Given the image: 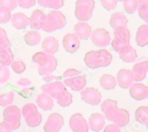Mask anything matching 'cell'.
Returning <instances> with one entry per match:
<instances>
[{"instance_id":"1","label":"cell","mask_w":148,"mask_h":132,"mask_svg":"<svg viewBox=\"0 0 148 132\" xmlns=\"http://www.w3.org/2000/svg\"><path fill=\"white\" fill-rule=\"evenodd\" d=\"M43 92L50 94L57 100L58 103L61 106H67L72 103V97L66 90L63 83L60 81L43 85L42 87Z\"/></svg>"},{"instance_id":"2","label":"cell","mask_w":148,"mask_h":132,"mask_svg":"<svg viewBox=\"0 0 148 132\" xmlns=\"http://www.w3.org/2000/svg\"><path fill=\"white\" fill-rule=\"evenodd\" d=\"M112 55L106 49L91 51L85 54L84 62L92 69L106 67L112 61Z\"/></svg>"},{"instance_id":"3","label":"cell","mask_w":148,"mask_h":132,"mask_svg":"<svg viewBox=\"0 0 148 132\" xmlns=\"http://www.w3.org/2000/svg\"><path fill=\"white\" fill-rule=\"evenodd\" d=\"M66 24L65 16L59 11L53 10L47 15V20L42 29L48 33L62 29Z\"/></svg>"},{"instance_id":"4","label":"cell","mask_w":148,"mask_h":132,"mask_svg":"<svg viewBox=\"0 0 148 132\" xmlns=\"http://www.w3.org/2000/svg\"><path fill=\"white\" fill-rule=\"evenodd\" d=\"M22 111L24 117L26 118V123L29 126L34 127L40 124L42 116L33 104H27L23 107Z\"/></svg>"},{"instance_id":"5","label":"cell","mask_w":148,"mask_h":132,"mask_svg":"<svg viewBox=\"0 0 148 132\" xmlns=\"http://www.w3.org/2000/svg\"><path fill=\"white\" fill-rule=\"evenodd\" d=\"M39 64V73L41 75H49L53 72L57 66V61L56 58L51 55H46Z\"/></svg>"},{"instance_id":"6","label":"cell","mask_w":148,"mask_h":132,"mask_svg":"<svg viewBox=\"0 0 148 132\" xmlns=\"http://www.w3.org/2000/svg\"><path fill=\"white\" fill-rule=\"evenodd\" d=\"M91 39L95 46L101 47L108 46L111 41L110 33L103 28H98L94 30L91 33Z\"/></svg>"},{"instance_id":"7","label":"cell","mask_w":148,"mask_h":132,"mask_svg":"<svg viewBox=\"0 0 148 132\" xmlns=\"http://www.w3.org/2000/svg\"><path fill=\"white\" fill-rule=\"evenodd\" d=\"M81 99L87 103L95 105L99 104L101 101V93L93 87H87L81 92Z\"/></svg>"},{"instance_id":"8","label":"cell","mask_w":148,"mask_h":132,"mask_svg":"<svg viewBox=\"0 0 148 132\" xmlns=\"http://www.w3.org/2000/svg\"><path fill=\"white\" fill-rule=\"evenodd\" d=\"M64 124V118L58 113H53L49 117L44 126L45 132H58Z\"/></svg>"},{"instance_id":"9","label":"cell","mask_w":148,"mask_h":132,"mask_svg":"<svg viewBox=\"0 0 148 132\" xmlns=\"http://www.w3.org/2000/svg\"><path fill=\"white\" fill-rule=\"evenodd\" d=\"M71 129L74 132H88V125L84 117L79 113L72 116L69 120Z\"/></svg>"},{"instance_id":"10","label":"cell","mask_w":148,"mask_h":132,"mask_svg":"<svg viewBox=\"0 0 148 132\" xmlns=\"http://www.w3.org/2000/svg\"><path fill=\"white\" fill-rule=\"evenodd\" d=\"M116 80L119 85L122 88L127 89L130 87L134 81L132 70L121 69L119 70L116 76Z\"/></svg>"},{"instance_id":"11","label":"cell","mask_w":148,"mask_h":132,"mask_svg":"<svg viewBox=\"0 0 148 132\" xmlns=\"http://www.w3.org/2000/svg\"><path fill=\"white\" fill-rule=\"evenodd\" d=\"M46 20L47 16L44 12L41 10L37 9L32 14L29 20V25L31 28L39 30L43 28Z\"/></svg>"},{"instance_id":"12","label":"cell","mask_w":148,"mask_h":132,"mask_svg":"<svg viewBox=\"0 0 148 132\" xmlns=\"http://www.w3.org/2000/svg\"><path fill=\"white\" fill-rule=\"evenodd\" d=\"M63 46L68 52L75 53L79 47L80 42L75 33H67L63 39Z\"/></svg>"},{"instance_id":"13","label":"cell","mask_w":148,"mask_h":132,"mask_svg":"<svg viewBox=\"0 0 148 132\" xmlns=\"http://www.w3.org/2000/svg\"><path fill=\"white\" fill-rule=\"evenodd\" d=\"M4 122H5L11 127L12 130H15L18 127L15 124L13 118L20 120V111L18 108L16 106H11L7 107L4 111Z\"/></svg>"},{"instance_id":"14","label":"cell","mask_w":148,"mask_h":132,"mask_svg":"<svg viewBox=\"0 0 148 132\" xmlns=\"http://www.w3.org/2000/svg\"><path fill=\"white\" fill-rule=\"evenodd\" d=\"M13 54L10 50L9 40L0 44V64L3 66H8L13 62Z\"/></svg>"},{"instance_id":"15","label":"cell","mask_w":148,"mask_h":132,"mask_svg":"<svg viewBox=\"0 0 148 132\" xmlns=\"http://www.w3.org/2000/svg\"><path fill=\"white\" fill-rule=\"evenodd\" d=\"M147 86L142 83H134L129 88L131 97L136 100L140 101L146 98Z\"/></svg>"},{"instance_id":"16","label":"cell","mask_w":148,"mask_h":132,"mask_svg":"<svg viewBox=\"0 0 148 132\" xmlns=\"http://www.w3.org/2000/svg\"><path fill=\"white\" fill-rule=\"evenodd\" d=\"M64 82L65 84L71 87L73 91L82 90L87 84L86 78L84 75H77L66 79L64 81Z\"/></svg>"},{"instance_id":"17","label":"cell","mask_w":148,"mask_h":132,"mask_svg":"<svg viewBox=\"0 0 148 132\" xmlns=\"http://www.w3.org/2000/svg\"><path fill=\"white\" fill-rule=\"evenodd\" d=\"M134 81L139 82L143 80L148 71V61L140 62L136 64L132 69Z\"/></svg>"},{"instance_id":"18","label":"cell","mask_w":148,"mask_h":132,"mask_svg":"<svg viewBox=\"0 0 148 132\" xmlns=\"http://www.w3.org/2000/svg\"><path fill=\"white\" fill-rule=\"evenodd\" d=\"M101 109L105 114L106 118L112 121L113 116L118 109L117 102L112 99H107L101 103Z\"/></svg>"},{"instance_id":"19","label":"cell","mask_w":148,"mask_h":132,"mask_svg":"<svg viewBox=\"0 0 148 132\" xmlns=\"http://www.w3.org/2000/svg\"><path fill=\"white\" fill-rule=\"evenodd\" d=\"M74 32L79 39H86L91 34V27L87 23L78 22L74 26Z\"/></svg>"},{"instance_id":"20","label":"cell","mask_w":148,"mask_h":132,"mask_svg":"<svg viewBox=\"0 0 148 132\" xmlns=\"http://www.w3.org/2000/svg\"><path fill=\"white\" fill-rule=\"evenodd\" d=\"M42 47L46 53L52 55L58 51L59 42L53 36H47L43 40Z\"/></svg>"},{"instance_id":"21","label":"cell","mask_w":148,"mask_h":132,"mask_svg":"<svg viewBox=\"0 0 148 132\" xmlns=\"http://www.w3.org/2000/svg\"><path fill=\"white\" fill-rule=\"evenodd\" d=\"M130 120V114L128 111L123 109H117L114 113L112 122L117 124L119 127L126 126Z\"/></svg>"},{"instance_id":"22","label":"cell","mask_w":148,"mask_h":132,"mask_svg":"<svg viewBox=\"0 0 148 132\" xmlns=\"http://www.w3.org/2000/svg\"><path fill=\"white\" fill-rule=\"evenodd\" d=\"M105 118L99 113H93L89 118V124L92 130L95 132L100 131L105 125Z\"/></svg>"},{"instance_id":"23","label":"cell","mask_w":148,"mask_h":132,"mask_svg":"<svg viewBox=\"0 0 148 132\" xmlns=\"http://www.w3.org/2000/svg\"><path fill=\"white\" fill-rule=\"evenodd\" d=\"M11 21L12 25L17 29H24L29 25V20L27 16L20 12L13 14Z\"/></svg>"},{"instance_id":"24","label":"cell","mask_w":148,"mask_h":132,"mask_svg":"<svg viewBox=\"0 0 148 132\" xmlns=\"http://www.w3.org/2000/svg\"><path fill=\"white\" fill-rule=\"evenodd\" d=\"M128 20L122 12H116L111 16L110 25L115 30L121 26L127 27Z\"/></svg>"},{"instance_id":"25","label":"cell","mask_w":148,"mask_h":132,"mask_svg":"<svg viewBox=\"0 0 148 132\" xmlns=\"http://www.w3.org/2000/svg\"><path fill=\"white\" fill-rule=\"evenodd\" d=\"M119 56L123 61L129 63L134 62L138 57V54L134 48L129 45L122 49L119 52Z\"/></svg>"},{"instance_id":"26","label":"cell","mask_w":148,"mask_h":132,"mask_svg":"<svg viewBox=\"0 0 148 132\" xmlns=\"http://www.w3.org/2000/svg\"><path fill=\"white\" fill-rule=\"evenodd\" d=\"M92 11L93 10L88 6L83 5H76L75 14L79 20L82 21H88L92 17Z\"/></svg>"},{"instance_id":"27","label":"cell","mask_w":148,"mask_h":132,"mask_svg":"<svg viewBox=\"0 0 148 132\" xmlns=\"http://www.w3.org/2000/svg\"><path fill=\"white\" fill-rule=\"evenodd\" d=\"M136 41L139 46L143 47L148 44V25H141L136 34Z\"/></svg>"},{"instance_id":"28","label":"cell","mask_w":148,"mask_h":132,"mask_svg":"<svg viewBox=\"0 0 148 132\" xmlns=\"http://www.w3.org/2000/svg\"><path fill=\"white\" fill-rule=\"evenodd\" d=\"M100 85L106 90L114 89L117 85V80L114 76L110 74H104L100 79Z\"/></svg>"},{"instance_id":"29","label":"cell","mask_w":148,"mask_h":132,"mask_svg":"<svg viewBox=\"0 0 148 132\" xmlns=\"http://www.w3.org/2000/svg\"><path fill=\"white\" fill-rule=\"evenodd\" d=\"M36 101L39 107L45 110H51L54 105L52 98L45 94L39 95L38 96V98H37Z\"/></svg>"},{"instance_id":"30","label":"cell","mask_w":148,"mask_h":132,"mask_svg":"<svg viewBox=\"0 0 148 132\" xmlns=\"http://www.w3.org/2000/svg\"><path fill=\"white\" fill-rule=\"evenodd\" d=\"M24 40L30 46H35L38 44L41 40L40 33L35 30L28 31L24 36Z\"/></svg>"},{"instance_id":"31","label":"cell","mask_w":148,"mask_h":132,"mask_svg":"<svg viewBox=\"0 0 148 132\" xmlns=\"http://www.w3.org/2000/svg\"><path fill=\"white\" fill-rule=\"evenodd\" d=\"M136 120L141 124H147L148 122V107L140 106L135 111Z\"/></svg>"},{"instance_id":"32","label":"cell","mask_w":148,"mask_h":132,"mask_svg":"<svg viewBox=\"0 0 148 132\" xmlns=\"http://www.w3.org/2000/svg\"><path fill=\"white\" fill-rule=\"evenodd\" d=\"M38 3L41 6L58 10L64 5V0H38Z\"/></svg>"},{"instance_id":"33","label":"cell","mask_w":148,"mask_h":132,"mask_svg":"<svg viewBox=\"0 0 148 132\" xmlns=\"http://www.w3.org/2000/svg\"><path fill=\"white\" fill-rule=\"evenodd\" d=\"M111 44H112L114 51L118 53L126 46L130 45V40L117 37H115L114 38L111 43Z\"/></svg>"},{"instance_id":"34","label":"cell","mask_w":148,"mask_h":132,"mask_svg":"<svg viewBox=\"0 0 148 132\" xmlns=\"http://www.w3.org/2000/svg\"><path fill=\"white\" fill-rule=\"evenodd\" d=\"M123 7L127 13L132 14L138 10V0H123Z\"/></svg>"},{"instance_id":"35","label":"cell","mask_w":148,"mask_h":132,"mask_svg":"<svg viewBox=\"0 0 148 132\" xmlns=\"http://www.w3.org/2000/svg\"><path fill=\"white\" fill-rule=\"evenodd\" d=\"M114 37L121 38L130 40V33L127 27L121 26L114 30Z\"/></svg>"},{"instance_id":"36","label":"cell","mask_w":148,"mask_h":132,"mask_svg":"<svg viewBox=\"0 0 148 132\" xmlns=\"http://www.w3.org/2000/svg\"><path fill=\"white\" fill-rule=\"evenodd\" d=\"M11 10L8 8L0 6V23L5 24L11 19Z\"/></svg>"},{"instance_id":"37","label":"cell","mask_w":148,"mask_h":132,"mask_svg":"<svg viewBox=\"0 0 148 132\" xmlns=\"http://www.w3.org/2000/svg\"><path fill=\"white\" fill-rule=\"evenodd\" d=\"M14 98V93L10 92L6 94H0V105L5 106L12 103Z\"/></svg>"},{"instance_id":"38","label":"cell","mask_w":148,"mask_h":132,"mask_svg":"<svg viewBox=\"0 0 148 132\" xmlns=\"http://www.w3.org/2000/svg\"><path fill=\"white\" fill-rule=\"evenodd\" d=\"M10 77L9 69L3 65H0V83L7 82Z\"/></svg>"},{"instance_id":"39","label":"cell","mask_w":148,"mask_h":132,"mask_svg":"<svg viewBox=\"0 0 148 132\" xmlns=\"http://www.w3.org/2000/svg\"><path fill=\"white\" fill-rule=\"evenodd\" d=\"M11 68L15 72L21 74L26 69V65L21 61H17L11 63Z\"/></svg>"},{"instance_id":"40","label":"cell","mask_w":148,"mask_h":132,"mask_svg":"<svg viewBox=\"0 0 148 132\" xmlns=\"http://www.w3.org/2000/svg\"><path fill=\"white\" fill-rule=\"evenodd\" d=\"M17 4V0H0V6L5 7L11 11L16 8Z\"/></svg>"},{"instance_id":"41","label":"cell","mask_w":148,"mask_h":132,"mask_svg":"<svg viewBox=\"0 0 148 132\" xmlns=\"http://www.w3.org/2000/svg\"><path fill=\"white\" fill-rule=\"evenodd\" d=\"M100 1L103 7L108 11L114 10L117 3V0H100Z\"/></svg>"},{"instance_id":"42","label":"cell","mask_w":148,"mask_h":132,"mask_svg":"<svg viewBox=\"0 0 148 132\" xmlns=\"http://www.w3.org/2000/svg\"><path fill=\"white\" fill-rule=\"evenodd\" d=\"M138 14L140 17L145 22L148 20V5H138Z\"/></svg>"},{"instance_id":"43","label":"cell","mask_w":148,"mask_h":132,"mask_svg":"<svg viewBox=\"0 0 148 132\" xmlns=\"http://www.w3.org/2000/svg\"><path fill=\"white\" fill-rule=\"evenodd\" d=\"M18 4L23 8H29L36 4V0H17Z\"/></svg>"},{"instance_id":"44","label":"cell","mask_w":148,"mask_h":132,"mask_svg":"<svg viewBox=\"0 0 148 132\" xmlns=\"http://www.w3.org/2000/svg\"><path fill=\"white\" fill-rule=\"evenodd\" d=\"M79 5L88 6L94 10L95 7V1L94 0H77L76 2V5Z\"/></svg>"},{"instance_id":"45","label":"cell","mask_w":148,"mask_h":132,"mask_svg":"<svg viewBox=\"0 0 148 132\" xmlns=\"http://www.w3.org/2000/svg\"><path fill=\"white\" fill-rule=\"evenodd\" d=\"M103 132H121V131L120 127L116 123H113L106 126Z\"/></svg>"},{"instance_id":"46","label":"cell","mask_w":148,"mask_h":132,"mask_svg":"<svg viewBox=\"0 0 148 132\" xmlns=\"http://www.w3.org/2000/svg\"><path fill=\"white\" fill-rule=\"evenodd\" d=\"M81 72L80 71L75 69H68L64 73V77H75L77 75H79Z\"/></svg>"},{"instance_id":"47","label":"cell","mask_w":148,"mask_h":132,"mask_svg":"<svg viewBox=\"0 0 148 132\" xmlns=\"http://www.w3.org/2000/svg\"><path fill=\"white\" fill-rule=\"evenodd\" d=\"M8 39L7 36V33L6 31L1 27H0V44H1L7 41Z\"/></svg>"},{"instance_id":"48","label":"cell","mask_w":148,"mask_h":132,"mask_svg":"<svg viewBox=\"0 0 148 132\" xmlns=\"http://www.w3.org/2000/svg\"><path fill=\"white\" fill-rule=\"evenodd\" d=\"M12 129L5 122L0 123V131L1 132H11Z\"/></svg>"},{"instance_id":"49","label":"cell","mask_w":148,"mask_h":132,"mask_svg":"<svg viewBox=\"0 0 148 132\" xmlns=\"http://www.w3.org/2000/svg\"><path fill=\"white\" fill-rule=\"evenodd\" d=\"M18 83H20V84L22 85L23 86H27V85L30 84V82L29 80L27 79L23 78V79H21L18 82Z\"/></svg>"},{"instance_id":"50","label":"cell","mask_w":148,"mask_h":132,"mask_svg":"<svg viewBox=\"0 0 148 132\" xmlns=\"http://www.w3.org/2000/svg\"><path fill=\"white\" fill-rule=\"evenodd\" d=\"M45 81H47V82H50L52 80H54V79H58V77H56L55 76H53V75H45L43 78Z\"/></svg>"},{"instance_id":"51","label":"cell","mask_w":148,"mask_h":132,"mask_svg":"<svg viewBox=\"0 0 148 132\" xmlns=\"http://www.w3.org/2000/svg\"><path fill=\"white\" fill-rule=\"evenodd\" d=\"M138 5H148V0H138Z\"/></svg>"},{"instance_id":"52","label":"cell","mask_w":148,"mask_h":132,"mask_svg":"<svg viewBox=\"0 0 148 132\" xmlns=\"http://www.w3.org/2000/svg\"><path fill=\"white\" fill-rule=\"evenodd\" d=\"M146 98L148 99V87H147V94H146Z\"/></svg>"},{"instance_id":"53","label":"cell","mask_w":148,"mask_h":132,"mask_svg":"<svg viewBox=\"0 0 148 132\" xmlns=\"http://www.w3.org/2000/svg\"><path fill=\"white\" fill-rule=\"evenodd\" d=\"M146 126H147V130H148V122H147V124H146Z\"/></svg>"},{"instance_id":"54","label":"cell","mask_w":148,"mask_h":132,"mask_svg":"<svg viewBox=\"0 0 148 132\" xmlns=\"http://www.w3.org/2000/svg\"><path fill=\"white\" fill-rule=\"evenodd\" d=\"M117 1H123V0H117Z\"/></svg>"},{"instance_id":"55","label":"cell","mask_w":148,"mask_h":132,"mask_svg":"<svg viewBox=\"0 0 148 132\" xmlns=\"http://www.w3.org/2000/svg\"><path fill=\"white\" fill-rule=\"evenodd\" d=\"M146 23H147V25H148V20H147V21H146Z\"/></svg>"},{"instance_id":"56","label":"cell","mask_w":148,"mask_h":132,"mask_svg":"<svg viewBox=\"0 0 148 132\" xmlns=\"http://www.w3.org/2000/svg\"><path fill=\"white\" fill-rule=\"evenodd\" d=\"M0 132H1V131H0Z\"/></svg>"}]
</instances>
